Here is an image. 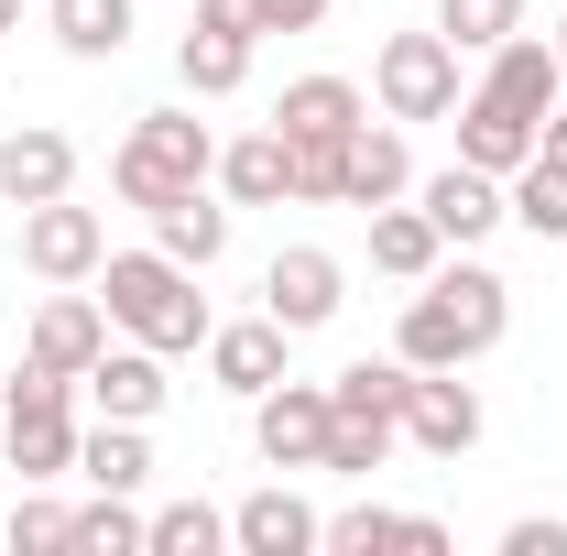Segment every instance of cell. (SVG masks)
<instances>
[{
  "label": "cell",
  "mask_w": 567,
  "mask_h": 556,
  "mask_svg": "<svg viewBox=\"0 0 567 556\" xmlns=\"http://www.w3.org/2000/svg\"><path fill=\"white\" fill-rule=\"evenodd\" d=\"M99 295H110V328L142 349H197L208 339V295L175 251H110L99 262Z\"/></svg>",
  "instance_id": "6da1fadb"
},
{
  "label": "cell",
  "mask_w": 567,
  "mask_h": 556,
  "mask_svg": "<svg viewBox=\"0 0 567 556\" xmlns=\"http://www.w3.org/2000/svg\"><path fill=\"white\" fill-rule=\"evenodd\" d=\"M557 66H567V22H557Z\"/></svg>",
  "instance_id": "ab89813d"
},
{
  "label": "cell",
  "mask_w": 567,
  "mask_h": 556,
  "mask_svg": "<svg viewBox=\"0 0 567 556\" xmlns=\"http://www.w3.org/2000/svg\"><path fill=\"white\" fill-rule=\"evenodd\" d=\"M44 22H55V44L76 66H99V55L132 44V0H44Z\"/></svg>",
  "instance_id": "484cf974"
},
{
  "label": "cell",
  "mask_w": 567,
  "mask_h": 556,
  "mask_svg": "<svg viewBox=\"0 0 567 556\" xmlns=\"http://www.w3.org/2000/svg\"><path fill=\"white\" fill-rule=\"evenodd\" d=\"M218 175V142L208 121H186V110H142L132 142H121V164H110V186L132 197V208H164V197H186V186H208Z\"/></svg>",
  "instance_id": "3957f363"
},
{
  "label": "cell",
  "mask_w": 567,
  "mask_h": 556,
  "mask_svg": "<svg viewBox=\"0 0 567 556\" xmlns=\"http://www.w3.org/2000/svg\"><path fill=\"white\" fill-rule=\"evenodd\" d=\"M404 436L425 459H470L481 447V393L458 371H404Z\"/></svg>",
  "instance_id": "52a82bcc"
},
{
  "label": "cell",
  "mask_w": 567,
  "mask_h": 556,
  "mask_svg": "<svg viewBox=\"0 0 567 556\" xmlns=\"http://www.w3.org/2000/svg\"><path fill=\"white\" fill-rule=\"evenodd\" d=\"M557 87H567V66H557V44H546V33H502V44H492L481 99L524 110V121H546V110H557Z\"/></svg>",
  "instance_id": "8fae6325"
},
{
  "label": "cell",
  "mask_w": 567,
  "mask_h": 556,
  "mask_svg": "<svg viewBox=\"0 0 567 556\" xmlns=\"http://www.w3.org/2000/svg\"><path fill=\"white\" fill-rule=\"evenodd\" d=\"M76 186V142L55 121H22V132L0 142V197L11 208H44V197H66Z\"/></svg>",
  "instance_id": "9c48e42d"
},
{
  "label": "cell",
  "mask_w": 567,
  "mask_h": 556,
  "mask_svg": "<svg viewBox=\"0 0 567 556\" xmlns=\"http://www.w3.org/2000/svg\"><path fill=\"white\" fill-rule=\"evenodd\" d=\"M371 87H382V121H447V110L470 99L447 33H393V44L371 55Z\"/></svg>",
  "instance_id": "277c9868"
},
{
  "label": "cell",
  "mask_w": 567,
  "mask_h": 556,
  "mask_svg": "<svg viewBox=\"0 0 567 556\" xmlns=\"http://www.w3.org/2000/svg\"><path fill=\"white\" fill-rule=\"evenodd\" d=\"M22 262H33L44 284H87L99 262H110V229H99V208H76V197L22 208Z\"/></svg>",
  "instance_id": "5b68a950"
},
{
  "label": "cell",
  "mask_w": 567,
  "mask_h": 556,
  "mask_svg": "<svg viewBox=\"0 0 567 556\" xmlns=\"http://www.w3.org/2000/svg\"><path fill=\"white\" fill-rule=\"evenodd\" d=\"M295 197L306 208H350V142H295Z\"/></svg>",
  "instance_id": "d6a6232c"
},
{
  "label": "cell",
  "mask_w": 567,
  "mask_h": 556,
  "mask_svg": "<svg viewBox=\"0 0 567 556\" xmlns=\"http://www.w3.org/2000/svg\"><path fill=\"white\" fill-rule=\"evenodd\" d=\"M87 393H99V415H121V425H153L164 415V349H99L87 360Z\"/></svg>",
  "instance_id": "5bb4252c"
},
{
  "label": "cell",
  "mask_w": 567,
  "mask_h": 556,
  "mask_svg": "<svg viewBox=\"0 0 567 556\" xmlns=\"http://www.w3.org/2000/svg\"><path fill=\"white\" fill-rule=\"evenodd\" d=\"M328 22V0H262V33H317Z\"/></svg>",
  "instance_id": "8d00e7d4"
},
{
  "label": "cell",
  "mask_w": 567,
  "mask_h": 556,
  "mask_svg": "<svg viewBox=\"0 0 567 556\" xmlns=\"http://www.w3.org/2000/svg\"><path fill=\"white\" fill-rule=\"evenodd\" d=\"M425 295H436V306L458 317V339H470V360H481V349H492L502 328H513V284H502L492 262H436V274H425Z\"/></svg>",
  "instance_id": "7c38bea8"
},
{
  "label": "cell",
  "mask_w": 567,
  "mask_h": 556,
  "mask_svg": "<svg viewBox=\"0 0 567 556\" xmlns=\"http://www.w3.org/2000/svg\"><path fill=\"white\" fill-rule=\"evenodd\" d=\"M393 197H415V153L393 121H360L350 132V208H393Z\"/></svg>",
  "instance_id": "44dd1931"
},
{
  "label": "cell",
  "mask_w": 567,
  "mask_h": 556,
  "mask_svg": "<svg viewBox=\"0 0 567 556\" xmlns=\"http://www.w3.org/2000/svg\"><path fill=\"white\" fill-rule=\"evenodd\" d=\"M262 317H284L295 339H306V328H328V317H339V262H328V251H306V240L274 251V274H262Z\"/></svg>",
  "instance_id": "30bf717a"
},
{
  "label": "cell",
  "mask_w": 567,
  "mask_h": 556,
  "mask_svg": "<svg viewBox=\"0 0 567 556\" xmlns=\"http://www.w3.org/2000/svg\"><path fill=\"white\" fill-rule=\"evenodd\" d=\"M175 76H186V99H229V87L251 76V33H208V22H197V33L175 44Z\"/></svg>",
  "instance_id": "83f0119b"
},
{
  "label": "cell",
  "mask_w": 567,
  "mask_h": 556,
  "mask_svg": "<svg viewBox=\"0 0 567 556\" xmlns=\"http://www.w3.org/2000/svg\"><path fill=\"white\" fill-rule=\"evenodd\" d=\"M197 22H208V33H251V44H262V0H197Z\"/></svg>",
  "instance_id": "d590c367"
},
{
  "label": "cell",
  "mask_w": 567,
  "mask_h": 556,
  "mask_svg": "<svg viewBox=\"0 0 567 556\" xmlns=\"http://www.w3.org/2000/svg\"><path fill=\"white\" fill-rule=\"evenodd\" d=\"M317 546H339V556H382V546H404V556H436L447 546V524L436 513H382V502H350Z\"/></svg>",
  "instance_id": "d6986e66"
},
{
  "label": "cell",
  "mask_w": 567,
  "mask_h": 556,
  "mask_svg": "<svg viewBox=\"0 0 567 556\" xmlns=\"http://www.w3.org/2000/svg\"><path fill=\"white\" fill-rule=\"evenodd\" d=\"M371 262H382L393 284H425L436 262H447V240H436V218H425V208L393 197V208H371Z\"/></svg>",
  "instance_id": "603a6c76"
},
{
  "label": "cell",
  "mask_w": 567,
  "mask_h": 556,
  "mask_svg": "<svg viewBox=\"0 0 567 556\" xmlns=\"http://www.w3.org/2000/svg\"><path fill=\"white\" fill-rule=\"evenodd\" d=\"M502 556H567V524L557 513H524V524H502Z\"/></svg>",
  "instance_id": "e575fe53"
},
{
  "label": "cell",
  "mask_w": 567,
  "mask_h": 556,
  "mask_svg": "<svg viewBox=\"0 0 567 556\" xmlns=\"http://www.w3.org/2000/svg\"><path fill=\"white\" fill-rule=\"evenodd\" d=\"M11 470H22V481L76 470V425H66V404H11Z\"/></svg>",
  "instance_id": "4316f807"
},
{
  "label": "cell",
  "mask_w": 567,
  "mask_h": 556,
  "mask_svg": "<svg viewBox=\"0 0 567 556\" xmlns=\"http://www.w3.org/2000/svg\"><path fill=\"white\" fill-rule=\"evenodd\" d=\"M284 349H295L284 317H240V328H208V371L229 382V393H274V382H284Z\"/></svg>",
  "instance_id": "4fadbf2b"
},
{
  "label": "cell",
  "mask_w": 567,
  "mask_h": 556,
  "mask_svg": "<svg viewBox=\"0 0 567 556\" xmlns=\"http://www.w3.org/2000/svg\"><path fill=\"white\" fill-rule=\"evenodd\" d=\"M142 535H153V513H132V491H99L66 513V556H142Z\"/></svg>",
  "instance_id": "d4e9b609"
},
{
  "label": "cell",
  "mask_w": 567,
  "mask_h": 556,
  "mask_svg": "<svg viewBox=\"0 0 567 556\" xmlns=\"http://www.w3.org/2000/svg\"><path fill=\"white\" fill-rule=\"evenodd\" d=\"M393 360H415V371H458L470 339H458V317H447L436 295H415V306H404V328H393Z\"/></svg>",
  "instance_id": "f1b7e54d"
},
{
  "label": "cell",
  "mask_w": 567,
  "mask_h": 556,
  "mask_svg": "<svg viewBox=\"0 0 567 556\" xmlns=\"http://www.w3.org/2000/svg\"><path fill=\"white\" fill-rule=\"evenodd\" d=\"M11 22H22V0H0V33H11Z\"/></svg>",
  "instance_id": "f35d334b"
},
{
  "label": "cell",
  "mask_w": 567,
  "mask_h": 556,
  "mask_svg": "<svg viewBox=\"0 0 567 556\" xmlns=\"http://www.w3.org/2000/svg\"><path fill=\"white\" fill-rule=\"evenodd\" d=\"M218 546H229V524H218L208 502H164L153 535H142V556H218Z\"/></svg>",
  "instance_id": "1f68e13d"
},
{
  "label": "cell",
  "mask_w": 567,
  "mask_h": 556,
  "mask_svg": "<svg viewBox=\"0 0 567 556\" xmlns=\"http://www.w3.org/2000/svg\"><path fill=\"white\" fill-rule=\"evenodd\" d=\"M317 535H328V524H317V513H306L284 481H274V491H251V502L229 513V546H240V556H306Z\"/></svg>",
  "instance_id": "ac0fdd59"
},
{
  "label": "cell",
  "mask_w": 567,
  "mask_h": 556,
  "mask_svg": "<svg viewBox=\"0 0 567 556\" xmlns=\"http://www.w3.org/2000/svg\"><path fill=\"white\" fill-rule=\"evenodd\" d=\"M218 186H229L240 208H284V197H295V142L284 132H240L218 153Z\"/></svg>",
  "instance_id": "ffe728a7"
},
{
  "label": "cell",
  "mask_w": 567,
  "mask_h": 556,
  "mask_svg": "<svg viewBox=\"0 0 567 556\" xmlns=\"http://www.w3.org/2000/svg\"><path fill=\"white\" fill-rule=\"evenodd\" d=\"M415 208L436 218V240H458V251H470V240H492L502 218V175H481V164H447V175H425L415 186Z\"/></svg>",
  "instance_id": "ba28073f"
},
{
  "label": "cell",
  "mask_w": 567,
  "mask_h": 556,
  "mask_svg": "<svg viewBox=\"0 0 567 556\" xmlns=\"http://www.w3.org/2000/svg\"><path fill=\"white\" fill-rule=\"evenodd\" d=\"M535 164H557V175H567V110H546V121H535Z\"/></svg>",
  "instance_id": "74e56055"
},
{
  "label": "cell",
  "mask_w": 567,
  "mask_h": 556,
  "mask_svg": "<svg viewBox=\"0 0 567 556\" xmlns=\"http://www.w3.org/2000/svg\"><path fill=\"white\" fill-rule=\"evenodd\" d=\"M110 349V317L87 306V295H55L44 317H33V339H22V360H44V371H66V382H87V360Z\"/></svg>",
  "instance_id": "2e32d148"
},
{
  "label": "cell",
  "mask_w": 567,
  "mask_h": 556,
  "mask_svg": "<svg viewBox=\"0 0 567 556\" xmlns=\"http://www.w3.org/2000/svg\"><path fill=\"white\" fill-rule=\"evenodd\" d=\"M153 251H175L186 274H208L218 251H229V208H218L208 186H186V197H164V208H153Z\"/></svg>",
  "instance_id": "7402d4cb"
},
{
  "label": "cell",
  "mask_w": 567,
  "mask_h": 556,
  "mask_svg": "<svg viewBox=\"0 0 567 556\" xmlns=\"http://www.w3.org/2000/svg\"><path fill=\"white\" fill-rule=\"evenodd\" d=\"M502 208L524 218L535 240H567V175L557 164H513V175H502Z\"/></svg>",
  "instance_id": "f546056e"
},
{
  "label": "cell",
  "mask_w": 567,
  "mask_h": 556,
  "mask_svg": "<svg viewBox=\"0 0 567 556\" xmlns=\"http://www.w3.org/2000/svg\"><path fill=\"white\" fill-rule=\"evenodd\" d=\"M447 121H458V164H481V175L535 164V121H524V110H502V99H481V87H470Z\"/></svg>",
  "instance_id": "9a60e30c"
},
{
  "label": "cell",
  "mask_w": 567,
  "mask_h": 556,
  "mask_svg": "<svg viewBox=\"0 0 567 556\" xmlns=\"http://www.w3.org/2000/svg\"><path fill=\"white\" fill-rule=\"evenodd\" d=\"M436 33L458 55H492L502 33H524V0H436Z\"/></svg>",
  "instance_id": "4dcf8cb0"
},
{
  "label": "cell",
  "mask_w": 567,
  "mask_h": 556,
  "mask_svg": "<svg viewBox=\"0 0 567 556\" xmlns=\"http://www.w3.org/2000/svg\"><path fill=\"white\" fill-rule=\"evenodd\" d=\"M76 470H87V491H142L153 481V447H142V425L99 415L87 436H76Z\"/></svg>",
  "instance_id": "cb8c5ba5"
},
{
  "label": "cell",
  "mask_w": 567,
  "mask_h": 556,
  "mask_svg": "<svg viewBox=\"0 0 567 556\" xmlns=\"http://www.w3.org/2000/svg\"><path fill=\"white\" fill-rule=\"evenodd\" d=\"M404 371H415V360H350V371L328 382V459H317V470L371 481V470L393 459V436H404Z\"/></svg>",
  "instance_id": "7a4b0ae2"
},
{
  "label": "cell",
  "mask_w": 567,
  "mask_h": 556,
  "mask_svg": "<svg viewBox=\"0 0 567 556\" xmlns=\"http://www.w3.org/2000/svg\"><path fill=\"white\" fill-rule=\"evenodd\" d=\"M360 121H371V110H360L350 76H295V87H284V110H274L284 142H350Z\"/></svg>",
  "instance_id": "e0dca14e"
},
{
  "label": "cell",
  "mask_w": 567,
  "mask_h": 556,
  "mask_svg": "<svg viewBox=\"0 0 567 556\" xmlns=\"http://www.w3.org/2000/svg\"><path fill=\"white\" fill-rule=\"evenodd\" d=\"M11 556H66V502H22L11 513Z\"/></svg>",
  "instance_id": "836d02e7"
},
{
  "label": "cell",
  "mask_w": 567,
  "mask_h": 556,
  "mask_svg": "<svg viewBox=\"0 0 567 556\" xmlns=\"http://www.w3.org/2000/svg\"><path fill=\"white\" fill-rule=\"evenodd\" d=\"M251 436H262L274 470H317L328 459V382H295L284 371L274 393H251Z\"/></svg>",
  "instance_id": "8992f818"
}]
</instances>
